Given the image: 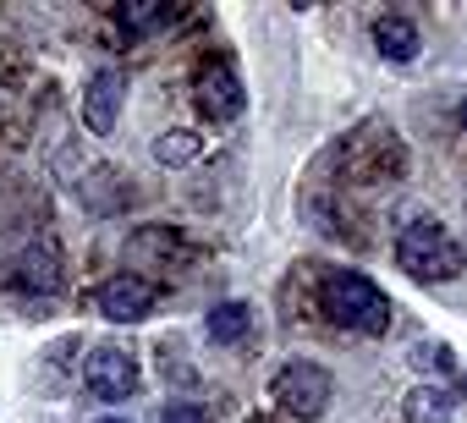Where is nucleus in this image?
Listing matches in <instances>:
<instances>
[{"label":"nucleus","instance_id":"obj_9","mask_svg":"<svg viewBox=\"0 0 467 423\" xmlns=\"http://www.w3.org/2000/svg\"><path fill=\"white\" fill-rule=\"evenodd\" d=\"M401 412H407V423H451V412H456V396L445 390V385H412L407 390V401H401Z\"/></svg>","mask_w":467,"mask_h":423},{"label":"nucleus","instance_id":"obj_5","mask_svg":"<svg viewBox=\"0 0 467 423\" xmlns=\"http://www.w3.org/2000/svg\"><path fill=\"white\" fill-rule=\"evenodd\" d=\"M192 99H198V110H203V121H237L243 110H248V88L237 83V72H231L225 61H214V67H203L198 72V88H192Z\"/></svg>","mask_w":467,"mask_h":423},{"label":"nucleus","instance_id":"obj_14","mask_svg":"<svg viewBox=\"0 0 467 423\" xmlns=\"http://www.w3.org/2000/svg\"><path fill=\"white\" fill-rule=\"evenodd\" d=\"M412 368H418V374H451L456 357H451L445 341H418V346H412Z\"/></svg>","mask_w":467,"mask_h":423},{"label":"nucleus","instance_id":"obj_7","mask_svg":"<svg viewBox=\"0 0 467 423\" xmlns=\"http://www.w3.org/2000/svg\"><path fill=\"white\" fill-rule=\"evenodd\" d=\"M154 297H160V292H154V281H143V275H132V270H127V275H110V281L99 286V297H94V303H99V314H105V319H116V325H138V319H149Z\"/></svg>","mask_w":467,"mask_h":423},{"label":"nucleus","instance_id":"obj_3","mask_svg":"<svg viewBox=\"0 0 467 423\" xmlns=\"http://www.w3.org/2000/svg\"><path fill=\"white\" fill-rule=\"evenodd\" d=\"M270 396H275V407H281L286 418H297V423H319V418H325V407H330V396H336V379H330L319 363L297 357V363L275 368Z\"/></svg>","mask_w":467,"mask_h":423},{"label":"nucleus","instance_id":"obj_12","mask_svg":"<svg viewBox=\"0 0 467 423\" xmlns=\"http://www.w3.org/2000/svg\"><path fill=\"white\" fill-rule=\"evenodd\" d=\"M203 154V132H187V127H176V132H165L160 143H154V160L160 165H187V160H198Z\"/></svg>","mask_w":467,"mask_h":423},{"label":"nucleus","instance_id":"obj_13","mask_svg":"<svg viewBox=\"0 0 467 423\" xmlns=\"http://www.w3.org/2000/svg\"><path fill=\"white\" fill-rule=\"evenodd\" d=\"M154 23H165V6H160V0H132V6H116V28H127V34H143V28H154Z\"/></svg>","mask_w":467,"mask_h":423},{"label":"nucleus","instance_id":"obj_2","mask_svg":"<svg viewBox=\"0 0 467 423\" xmlns=\"http://www.w3.org/2000/svg\"><path fill=\"white\" fill-rule=\"evenodd\" d=\"M325 314H330L341 330H358V335H385V325H390L385 292H379L368 275H358V270H336V275L325 281Z\"/></svg>","mask_w":467,"mask_h":423},{"label":"nucleus","instance_id":"obj_11","mask_svg":"<svg viewBox=\"0 0 467 423\" xmlns=\"http://www.w3.org/2000/svg\"><path fill=\"white\" fill-rule=\"evenodd\" d=\"M374 45H379V56H385V61H396V67H401V61H412V56H418V28H412L407 17H379V23H374Z\"/></svg>","mask_w":467,"mask_h":423},{"label":"nucleus","instance_id":"obj_15","mask_svg":"<svg viewBox=\"0 0 467 423\" xmlns=\"http://www.w3.org/2000/svg\"><path fill=\"white\" fill-rule=\"evenodd\" d=\"M160 423H209V412H203L198 401H171V407L160 412Z\"/></svg>","mask_w":467,"mask_h":423},{"label":"nucleus","instance_id":"obj_18","mask_svg":"<svg viewBox=\"0 0 467 423\" xmlns=\"http://www.w3.org/2000/svg\"><path fill=\"white\" fill-rule=\"evenodd\" d=\"M99 423H132V418H99Z\"/></svg>","mask_w":467,"mask_h":423},{"label":"nucleus","instance_id":"obj_17","mask_svg":"<svg viewBox=\"0 0 467 423\" xmlns=\"http://www.w3.org/2000/svg\"><path fill=\"white\" fill-rule=\"evenodd\" d=\"M456 396H467V374H462V379H456Z\"/></svg>","mask_w":467,"mask_h":423},{"label":"nucleus","instance_id":"obj_10","mask_svg":"<svg viewBox=\"0 0 467 423\" xmlns=\"http://www.w3.org/2000/svg\"><path fill=\"white\" fill-rule=\"evenodd\" d=\"M248 330H254V308H248V303H214L209 319H203V335H209L214 346L248 341Z\"/></svg>","mask_w":467,"mask_h":423},{"label":"nucleus","instance_id":"obj_1","mask_svg":"<svg viewBox=\"0 0 467 423\" xmlns=\"http://www.w3.org/2000/svg\"><path fill=\"white\" fill-rule=\"evenodd\" d=\"M396 264L412 275V281H456L462 275V248H456V237L440 226V221H412L401 237H396Z\"/></svg>","mask_w":467,"mask_h":423},{"label":"nucleus","instance_id":"obj_6","mask_svg":"<svg viewBox=\"0 0 467 423\" xmlns=\"http://www.w3.org/2000/svg\"><path fill=\"white\" fill-rule=\"evenodd\" d=\"M121 105H127L121 72H116V67H99V72L88 77V88H83V127H88L94 138H110L116 121H121Z\"/></svg>","mask_w":467,"mask_h":423},{"label":"nucleus","instance_id":"obj_16","mask_svg":"<svg viewBox=\"0 0 467 423\" xmlns=\"http://www.w3.org/2000/svg\"><path fill=\"white\" fill-rule=\"evenodd\" d=\"M456 121H462V132H467V99H462V105H456Z\"/></svg>","mask_w":467,"mask_h":423},{"label":"nucleus","instance_id":"obj_8","mask_svg":"<svg viewBox=\"0 0 467 423\" xmlns=\"http://www.w3.org/2000/svg\"><path fill=\"white\" fill-rule=\"evenodd\" d=\"M12 275H17V286H23V292H39V297L61 292V259H56L50 248H23Z\"/></svg>","mask_w":467,"mask_h":423},{"label":"nucleus","instance_id":"obj_4","mask_svg":"<svg viewBox=\"0 0 467 423\" xmlns=\"http://www.w3.org/2000/svg\"><path fill=\"white\" fill-rule=\"evenodd\" d=\"M83 385L94 401L116 407V401H132L138 396V357L127 346H94L88 363H83Z\"/></svg>","mask_w":467,"mask_h":423}]
</instances>
